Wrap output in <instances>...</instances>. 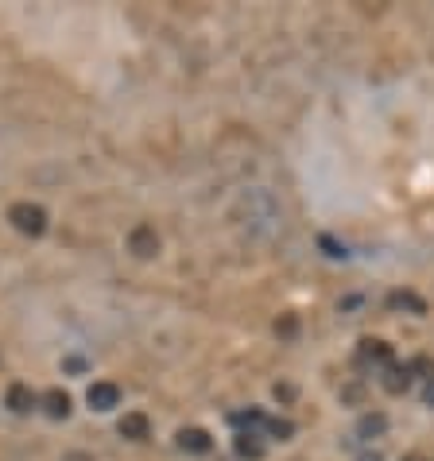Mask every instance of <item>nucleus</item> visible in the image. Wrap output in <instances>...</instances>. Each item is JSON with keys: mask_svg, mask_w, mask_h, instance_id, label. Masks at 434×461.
<instances>
[{"mask_svg": "<svg viewBox=\"0 0 434 461\" xmlns=\"http://www.w3.org/2000/svg\"><path fill=\"white\" fill-rule=\"evenodd\" d=\"M403 461H427V457H419V454H407Z\"/></svg>", "mask_w": 434, "mask_h": 461, "instance_id": "nucleus-20", "label": "nucleus"}, {"mask_svg": "<svg viewBox=\"0 0 434 461\" xmlns=\"http://www.w3.org/2000/svg\"><path fill=\"white\" fill-rule=\"evenodd\" d=\"M427 403L434 407V384H430V388H427Z\"/></svg>", "mask_w": 434, "mask_h": 461, "instance_id": "nucleus-19", "label": "nucleus"}, {"mask_svg": "<svg viewBox=\"0 0 434 461\" xmlns=\"http://www.w3.org/2000/svg\"><path fill=\"white\" fill-rule=\"evenodd\" d=\"M233 446H237V454L245 457V461H260V457H264V442H260V434H249V430H240Z\"/></svg>", "mask_w": 434, "mask_h": 461, "instance_id": "nucleus-11", "label": "nucleus"}, {"mask_svg": "<svg viewBox=\"0 0 434 461\" xmlns=\"http://www.w3.org/2000/svg\"><path fill=\"white\" fill-rule=\"evenodd\" d=\"M86 403L105 415V411H113V407H121V388L113 380H94L86 388Z\"/></svg>", "mask_w": 434, "mask_h": 461, "instance_id": "nucleus-3", "label": "nucleus"}, {"mask_svg": "<svg viewBox=\"0 0 434 461\" xmlns=\"http://www.w3.org/2000/svg\"><path fill=\"white\" fill-rule=\"evenodd\" d=\"M322 249H326V256H346V249H341L338 240H330V237H322Z\"/></svg>", "mask_w": 434, "mask_h": 461, "instance_id": "nucleus-17", "label": "nucleus"}, {"mask_svg": "<svg viewBox=\"0 0 434 461\" xmlns=\"http://www.w3.org/2000/svg\"><path fill=\"white\" fill-rule=\"evenodd\" d=\"M357 461H384V457H380V454H365V457H357Z\"/></svg>", "mask_w": 434, "mask_h": 461, "instance_id": "nucleus-18", "label": "nucleus"}, {"mask_svg": "<svg viewBox=\"0 0 434 461\" xmlns=\"http://www.w3.org/2000/svg\"><path fill=\"white\" fill-rule=\"evenodd\" d=\"M380 388H384L388 395H403L407 388H411V368L407 365H392L380 373Z\"/></svg>", "mask_w": 434, "mask_h": 461, "instance_id": "nucleus-6", "label": "nucleus"}, {"mask_svg": "<svg viewBox=\"0 0 434 461\" xmlns=\"http://www.w3.org/2000/svg\"><path fill=\"white\" fill-rule=\"evenodd\" d=\"M5 403H8L12 415H32L35 407H40V395H35L28 384H12L8 395H5Z\"/></svg>", "mask_w": 434, "mask_h": 461, "instance_id": "nucleus-5", "label": "nucleus"}, {"mask_svg": "<svg viewBox=\"0 0 434 461\" xmlns=\"http://www.w3.org/2000/svg\"><path fill=\"white\" fill-rule=\"evenodd\" d=\"M117 430H121V438H129V442H144L148 434H151V422H148V415L129 411V415L117 422Z\"/></svg>", "mask_w": 434, "mask_h": 461, "instance_id": "nucleus-7", "label": "nucleus"}, {"mask_svg": "<svg viewBox=\"0 0 434 461\" xmlns=\"http://www.w3.org/2000/svg\"><path fill=\"white\" fill-rule=\"evenodd\" d=\"M276 334H284V338L295 334V318H284V322H276Z\"/></svg>", "mask_w": 434, "mask_h": 461, "instance_id": "nucleus-16", "label": "nucleus"}, {"mask_svg": "<svg viewBox=\"0 0 434 461\" xmlns=\"http://www.w3.org/2000/svg\"><path fill=\"white\" fill-rule=\"evenodd\" d=\"M407 368H411V376L419 373V376H423L427 384H434V361H430V357H415V361L407 365Z\"/></svg>", "mask_w": 434, "mask_h": 461, "instance_id": "nucleus-14", "label": "nucleus"}, {"mask_svg": "<svg viewBox=\"0 0 434 461\" xmlns=\"http://www.w3.org/2000/svg\"><path fill=\"white\" fill-rule=\"evenodd\" d=\"M8 221L23 237H43L47 233V210L35 206V202H16V206L8 210Z\"/></svg>", "mask_w": 434, "mask_h": 461, "instance_id": "nucleus-1", "label": "nucleus"}, {"mask_svg": "<svg viewBox=\"0 0 434 461\" xmlns=\"http://www.w3.org/2000/svg\"><path fill=\"white\" fill-rule=\"evenodd\" d=\"M40 407H43L50 419H67L70 415V395L62 392V388H50V392L40 395Z\"/></svg>", "mask_w": 434, "mask_h": 461, "instance_id": "nucleus-9", "label": "nucleus"}, {"mask_svg": "<svg viewBox=\"0 0 434 461\" xmlns=\"http://www.w3.org/2000/svg\"><path fill=\"white\" fill-rule=\"evenodd\" d=\"M388 311H407V314H427V303L419 299L415 291H392L388 294Z\"/></svg>", "mask_w": 434, "mask_h": 461, "instance_id": "nucleus-10", "label": "nucleus"}, {"mask_svg": "<svg viewBox=\"0 0 434 461\" xmlns=\"http://www.w3.org/2000/svg\"><path fill=\"white\" fill-rule=\"evenodd\" d=\"M267 434H276L279 442H287L291 434H295V422L291 419H267Z\"/></svg>", "mask_w": 434, "mask_h": 461, "instance_id": "nucleus-13", "label": "nucleus"}, {"mask_svg": "<svg viewBox=\"0 0 434 461\" xmlns=\"http://www.w3.org/2000/svg\"><path fill=\"white\" fill-rule=\"evenodd\" d=\"M210 434L202 430V427H183L178 430V450H186V454H210Z\"/></svg>", "mask_w": 434, "mask_h": 461, "instance_id": "nucleus-8", "label": "nucleus"}, {"mask_svg": "<svg viewBox=\"0 0 434 461\" xmlns=\"http://www.w3.org/2000/svg\"><path fill=\"white\" fill-rule=\"evenodd\" d=\"M357 365L365 368V373H384V368L395 365V353H392V345L388 341H380V338H365L361 345H357Z\"/></svg>", "mask_w": 434, "mask_h": 461, "instance_id": "nucleus-2", "label": "nucleus"}, {"mask_svg": "<svg viewBox=\"0 0 434 461\" xmlns=\"http://www.w3.org/2000/svg\"><path fill=\"white\" fill-rule=\"evenodd\" d=\"M129 252L136 256V260H151V256L159 252V233L156 225H136L129 233Z\"/></svg>", "mask_w": 434, "mask_h": 461, "instance_id": "nucleus-4", "label": "nucleus"}, {"mask_svg": "<svg viewBox=\"0 0 434 461\" xmlns=\"http://www.w3.org/2000/svg\"><path fill=\"white\" fill-rule=\"evenodd\" d=\"M388 430V419L384 415H365L361 422H357V438H380V434Z\"/></svg>", "mask_w": 434, "mask_h": 461, "instance_id": "nucleus-12", "label": "nucleus"}, {"mask_svg": "<svg viewBox=\"0 0 434 461\" xmlns=\"http://www.w3.org/2000/svg\"><path fill=\"white\" fill-rule=\"evenodd\" d=\"M276 400L291 403V400H295V388H291V384H276Z\"/></svg>", "mask_w": 434, "mask_h": 461, "instance_id": "nucleus-15", "label": "nucleus"}]
</instances>
